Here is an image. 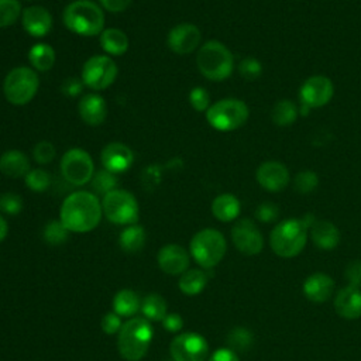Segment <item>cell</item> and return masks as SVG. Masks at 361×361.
Segmentation results:
<instances>
[{"instance_id":"1","label":"cell","mask_w":361,"mask_h":361,"mask_svg":"<svg viewBox=\"0 0 361 361\" xmlns=\"http://www.w3.org/2000/svg\"><path fill=\"white\" fill-rule=\"evenodd\" d=\"M103 210L99 197L87 190L68 195L59 209V220L71 233H89L102 220Z\"/></svg>"},{"instance_id":"2","label":"cell","mask_w":361,"mask_h":361,"mask_svg":"<svg viewBox=\"0 0 361 361\" xmlns=\"http://www.w3.org/2000/svg\"><path fill=\"white\" fill-rule=\"evenodd\" d=\"M65 27L82 37L100 35L104 30V11L92 0H73L62 11Z\"/></svg>"},{"instance_id":"3","label":"cell","mask_w":361,"mask_h":361,"mask_svg":"<svg viewBox=\"0 0 361 361\" xmlns=\"http://www.w3.org/2000/svg\"><path fill=\"white\" fill-rule=\"evenodd\" d=\"M117 348L120 355L127 361H140L145 357L152 337L154 329L144 317H131L117 333Z\"/></svg>"},{"instance_id":"4","label":"cell","mask_w":361,"mask_h":361,"mask_svg":"<svg viewBox=\"0 0 361 361\" xmlns=\"http://www.w3.org/2000/svg\"><path fill=\"white\" fill-rule=\"evenodd\" d=\"M196 66L206 79L220 82L231 76L234 71V56L223 42L209 39L200 45L197 51Z\"/></svg>"},{"instance_id":"5","label":"cell","mask_w":361,"mask_h":361,"mask_svg":"<svg viewBox=\"0 0 361 361\" xmlns=\"http://www.w3.org/2000/svg\"><path fill=\"white\" fill-rule=\"evenodd\" d=\"M307 231L302 219H286L278 223L269 235L272 251L282 258L296 257L306 245Z\"/></svg>"},{"instance_id":"6","label":"cell","mask_w":361,"mask_h":361,"mask_svg":"<svg viewBox=\"0 0 361 361\" xmlns=\"http://www.w3.org/2000/svg\"><path fill=\"white\" fill-rule=\"evenodd\" d=\"M226 250V238L216 228H203L197 231L189 244L192 258L204 269L216 267L223 259Z\"/></svg>"},{"instance_id":"7","label":"cell","mask_w":361,"mask_h":361,"mask_svg":"<svg viewBox=\"0 0 361 361\" xmlns=\"http://www.w3.org/2000/svg\"><path fill=\"white\" fill-rule=\"evenodd\" d=\"M39 89L38 73L28 66L13 68L3 80V93L14 106L30 103Z\"/></svg>"},{"instance_id":"8","label":"cell","mask_w":361,"mask_h":361,"mask_svg":"<svg viewBox=\"0 0 361 361\" xmlns=\"http://www.w3.org/2000/svg\"><path fill=\"white\" fill-rule=\"evenodd\" d=\"M250 116L248 106L240 99H221L206 111L207 123L217 131L227 133L243 127Z\"/></svg>"},{"instance_id":"9","label":"cell","mask_w":361,"mask_h":361,"mask_svg":"<svg viewBox=\"0 0 361 361\" xmlns=\"http://www.w3.org/2000/svg\"><path fill=\"white\" fill-rule=\"evenodd\" d=\"M102 210L106 219L117 226L135 224L140 217V206L135 196L120 188L103 196Z\"/></svg>"},{"instance_id":"10","label":"cell","mask_w":361,"mask_h":361,"mask_svg":"<svg viewBox=\"0 0 361 361\" xmlns=\"http://www.w3.org/2000/svg\"><path fill=\"white\" fill-rule=\"evenodd\" d=\"M118 68L109 55H93L82 66L80 79L92 90H104L117 79Z\"/></svg>"},{"instance_id":"11","label":"cell","mask_w":361,"mask_h":361,"mask_svg":"<svg viewBox=\"0 0 361 361\" xmlns=\"http://www.w3.org/2000/svg\"><path fill=\"white\" fill-rule=\"evenodd\" d=\"M61 173L73 186H83L90 182L94 173V164L90 154L82 148H69L61 158Z\"/></svg>"},{"instance_id":"12","label":"cell","mask_w":361,"mask_h":361,"mask_svg":"<svg viewBox=\"0 0 361 361\" xmlns=\"http://www.w3.org/2000/svg\"><path fill=\"white\" fill-rule=\"evenodd\" d=\"M172 361H206L209 343L202 334L188 331L178 334L169 345Z\"/></svg>"},{"instance_id":"13","label":"cell","mask_w":361,"mask_h":361,"mask_svg":"<svg viewBox=\"0 0 361 361\" xmlns=\"http://www.w3.org/2000/svg\"><path fill=\"white\" fill-rule=\"evenodd\" d=\"M334 94V86L333 82L323 75H314L307 78L299 90V97L302 102V106H306L309 109L322 107L327 104Z\"/></svg>"},{"instance_id":"14","label":"cell","mask_w":361,"mask_h":361,"mask_svg":"<svg viewBox=\"0 0 361 361\" xmlns=\"http://www.w3.org/2000/svg\"><path fill=\"white\" fill-rule=\"evenodd\" d=\"M231 240L235 248L245 255L259 254L264 247L262 234L257 224L250 219H241L233 226Z\"/></svg>"},{"instance_id":"15","label":"cell","mask_w":361,"mask_h":361,"mask_svg":"<svg viewBox=\"0 0 361 361\" xmlns=\"http://www.w3.org/2000/svg\"><path fill=\"white\" fill-rule=\"evenodd\" d=\"M202 41V32L197 28V25L192 23H180L171 28L168 32V47L172 52L179 55H186L200 45Z\"/></svg>"},{"instance_id":"16","label":"cell","mask_w":361,"mask_h":361,"mask_svg":"<svg viewBox=\"0 0 361 361\" xmlns=\"http://www.w3.org/2000/svg\"><path fill=\"white\" fill-rule=\"evenodd\" d=\"M258 185L268 192H279L290 182L288 168L279 161H265L255 171Z\"/></svg>"},{"instance_id":"17","label":"cell","mask_w":361,"mask_h":361,"mask_svg":"<svg viewBox=\"0 0 361 361\" xmlns=\"http://www.w3.org/2000/svg\"><path fill=\"white\" fill-rule=\"evenodd\" d=\"M100 162L104 169L118 175L126 172L133 165L134 154L128 145L113 141L103 147L100 152Z\"/></svg>"},{"instance_id":"18","label":"cell","mask_w":361,"mask_h":361,"mask_svg":"<svg viewBox=\"0 0 361 361\" xmlns=\"http://www.w3.org/2000/svg\"><path fill=\"white\" fill-rule=\"evenodd\" d=\"M21 24L27 34L34 38H42L52 30V16L42 6H28L23 8Z\"/></svg>"},{"instance_id":"19","label":"cell","mask_w":361,"mask_h":361,"mask_svg":"<svg viewBox=\"0 0 361 361\" xmlns=\"http://www.w3.org/2000/svg\"><path fill=\"white\" fill-rule=\"evenodd\" d=\"M158 265L168 275H182L189 267V254L179 244H166L158 251Z\"/></svg>"},{"instance_id":"20","label":"cell","mask_w":361,"mask_h":361,"mask_svg":"<svg viewBox=\"0 0 361 361\" xmlns=\"http://www.w3.org/2000/svg\"><path fill=\"white\" fill-rule=\"evenodd\" d=\"M334 309L338 316L354 320L361 316V290L357 286L347 285L336 293Z\"/></svg>"},{"instance_id":"21","label":"cell","mask_w":361,"mask_h":361,"mask_svg":"<svg viewBox=\"0 0 361 361\" xmlns=\"http://www.w3.org/2000/svg\"><path fill=\"white\" fill-rule=\"evenodd\" d=\"M80 118L89 126H99L106 120L107 103L103 96L97 93L83 94L78 103Z\"/></svg>"},{"instance_id":"22","label":"cell","mask_w":361,"mask_h":361,"mask_svg":"<svg viewBox=\"0 0 361 361\" xmlns=\"http://www.w3.org/2000/svg\"><path fill=\"white\" fill-rule=\"evenodd\" d=\"M334 292V281L331 276L316 272L306 278L303 282V293L305 296L314 303L326 302L331 293Z\"/></svg>"},{"instance_id":"23","label":"cell","mask_w":361,"mask_h":361,"mask_svg":"<svg viewBox=\"0 0 361 361\" xmlns=\"http://www.w3.org/2000/svg\"><path fill=\"white\" fill-rule=\"evenodd\" d=\"M30 169V159L20 149H8L0 155V172L7 178H24Z\"/></svg>"},{"instance_id":"24","label":"cell","mask_w":361,"mask_h":361,"mask_svg":"<svg viewBox=\"0 0 361 361\" xmlns=\"http://www.w3.org/2000/svg\"><path fill=\"white\" fill-rule=\"evenodd\" d=\"M310 238L320 250H333L340 243L338 228L329 220H316L310 228Z\"/></svg>"},{"instance_id":"25","label":"cell","mask_w":361,"mask_h":361,"mask_svg":"<svg viewBox=\"0 0 361 361\" xmlns=\"http://www.w3.org/2000/svg\"><path fill=\"white\" fill-rule=\"evenodd\" d=\"M99 42L102 49L111 56L124 55L130 47L127 34L116 27L104 28L99 35Z\"/></svg>"},{"instance_id":"26","label":"cell","mask_w":361,"mask_h":361,"mask_svg":"<svg viewBox=\"0 0 361 361\" xmlns=\"http://www.w3.org/2000/svg\"><path fill=\"white\" fill-rule=\"evenodd\" d=\"M241 203L233 193H221L212 202V213L220 221H233L238 217Z\"/></svg>"},{"instance_id":"27","label":"cell","mask_w":361,"mask_h":361,"mask_svg":"<svg viewBox=\"0 0 361 361\" xmlns=\"http://www.w3.org/2000/svg\"><path fill=\"white\" fill-rule=\"evenodd\" d=\"M141 310V299L131 289H121L113 298V312L120 317H133Z\"/></svg>"},{"instance_id":"28","label":"cell","mask_w":361,"mask_h":361,"mask_svg":"<svg viewBox=\"0 0 361 361\" xmlns=\"http://www.w3.org/2000/svg\"><path fill=\"white\" fill-rule=\"evenodd\" d=\"M27 56L35 72H48L55 63V51L47 42L34 44Z\"/></svg>"},{"instance_id":"29","label":"cell","mask_w":361,"mask_h":361,"mask_svg":"<svg viewBox=\"0 0 361 361\" xmlns=\"http://www.w3.org/2000/svg\"><path fill=\"white\" fill-rule=\"evenodd\" d=\"M147 240V234L142 226L140 224H130L123 228L118 235V244L123 251L126 252H137L140 251Z\"/></svg>"},{"instance_id":"30","label":"cell","mask_w":361,"mask_h":361,"mask_svg":"<svg viewBox=\"0 0 361 361\" xmlns=\"http://www.w3.org/2000/svg\"><path fill=\"white\" fill-rule=\"evenodd\" d=\"M207 282L209 276L203 269H189L180 275L178 285L183 295L195 296L206 288Z\"/></svg>"},{"instance_id":"31","label":"cell","mask_w":361,"mask_h":361,"mask_svg":"<svg viewBox=\"0 0 361 361\" xmlns=\"http://www.w3.org/2000/svg\"><path fill=\"white\" fill-rule=\"evenodd\" d=\"M141 313L148 322H162L166 313V302L158 293H149L141 300Z\"/></svg>"},{"instance_id":"32","label":"cell","mask_w":361,"mask_h":361,"mask_svg":"<svg viewBox=\"0 0 361 361\" xmlns=\"http://www.w3.org/2000/svg\"><path fill=\"white\" fill-rule=\"evenodd\" d=\"M298 116H299V109L292 100H288V99H282L276 102L271 111V120L279 127H286L293 124Z\"/></svg>"},{"instance_id":"33","label":"cell","mask_w":361,"mask_h":361,"mask_svg":"<svg viewBox=\"0 0 361 361\" xmlns=\"http://www.w3.org/2000/svg\"><path fill=\"white\" fill-rule=\"evenodd\" d=\"M90 185H92V189L97 193V195H107L109 192L117 189V185H118V178L116 173L107 171V169H100L97 172L93 173L92 179H90Z\"/></svg>"},{"instance_id":"34","label":"cell","mask_w":361,"mask_h":361,"mask_svg":"<svg viewBox=\"0 0 361 361\" xmlns=\"http://www.w3.org/2000/svg\"><path fill=\"white\" fill-rule=\"evenodd\" d=\"M69 233L71 231L62 224V221L59 219L51 220L45 224V227L42 230V238L49 245H61L68 240Z\"/></svg>"},{"instance_id":"35","label":"cell","mask_w":361,"mask_h":361,"mask_svg":"<svg viewBox=\"0 0 361 361\" xmlns=\"http://www.w3.org/2000/svg\"><path fill=\"white\" fill-rule=\"evenodd\" d=\"M254 341V336L252 333L245 329V327H234L233 330L228 331L227 334V345L228 348H231L233 351H247Z\"/></svg>"},{"instance_id":"36","label":"cell","mask_w":361,"mask_h":361,"mask_svg":"<svg viewBox=\"0 0 361 361\" xmlns=\"http://www.w3.org/2000/svg\"><path fill=\"white\" fill-rule=\"evenodd\" d=\"M23 13L20 0H0V28L13 25Z\"/></svg>"},{"instance_id":"37","label":"cell","mask_w":361,"mask_h":361,"mask_svg":"<svg viewBox=\"0 0 361 361\" xmlns=\"http://www.w3.org/2000/svg\"><path fill=\"white\" fill-rule=\"evenodd\" d=\"M24 182L25 186L32 192H45L51 186V175L42 168L30 169V172L24 176Z\"/></svg>"},{"instance_id":"38","label":"cell","mask_w":361,"mask_h":361,"mask_svg":"<svg viewBox=\"0 0 361 361\" xmlns=\"http://www.w3.org/2000/svg\"><path fill=\"white\" fill-rule=\"evenodd\" d=\"M317 185H319V176L314 171H310V169L300 171L293 178V188L296 192L302 195L313 192L317 188Z\"/></svg>"},{"instance_id":"39","label":"cell","mask_w":361,"mask_h":361,"mask_svg":"<svg viewBox=\"0 0 361 361\" xmlns=\"http://www.w3.org/2000/svg\"><path fill=\"white\" fill-rule=\"evenodd\" d=\"M237 69L241 78H244L245 80H255L262 73V63L254 56H247L240 61Z\"/></svg>"},{"instance_id":"40","label":"cell","mask_w":361,"mask_h":361,"mask_svg":"<svg viewBox=\"0 0 361 361\" xmlns=\"http://www.w3.org/2000/svg\"><path fill=\"white\" fill-rule=\"evenodd\" d=\"M23 207H24V203L20 195L13 192H6L0 196V212L8 216H16L21 213Z\"/></svg>"},{"instance_id":"41","label":"cell","mask_w":361,"mask_h":361,"mask_svg":"<svg viewBox=\"0 0 361 361\" xmlns=\"http://www.w3.org/2000/svg\"><path fill=\"white\" fill-rule=\"evenodd\" d=\"M56 155V149L54 147L52 142L47 141V140H42V141H38L35 145H34V149H32V157L35 159L37 164H41V165H45V164H49Z\"/></svg>"},{"instance_id":"42","label":"cell","mask_w":361,"mask_h":361,"mask_svg":"<svg viewBox=\"0 0 361 361\" xmlns=\"http://www.w3.org/2000/svg\"><path fill=\"white\" fill-rule=\"evenodd\" d=\"M189 103L196 111H207L210 107V94L204 87L196 86L189 92Z\"/></svg>"},{"instance_id":"43","label":"cell","mask_w":361,"mask_h":361,"mask_svg":"<svg viewBox=\"0 0 361 361\" xmlns=\"http://www.w3.org/2000/svg\"><path fill=\"white\" fill-rule=\"evenodd\" d=\"M279 216V209L272 202H264L255 209V217L262 223H271Z\"/></svg>"},{"instance_id":"44","label":"cell","mask_w":361,"mask_h":361,"mask_svg":"<svg viewBox=\"0 0 361 361\" xmlns=\"http://www.w3.org/2000/svg\"><path fill=\"white\" fill-rule=\"evenodd\" d=\"M100 326H102V330L109 334V336H113L116 333L120 331L123 323H121V317L114 313V312H109L106 313L103 317H102V322H100Z\"/></svg>"},{"instance_id":"45","label":"cell","mask_w":361,"mask_h":361,"mask_svg":"<svg viewBox=\"0 0 361 361\" xmlns=\"http://www.w3.org/2000/svg\"><path fill=\"white\" fill-rule=\"evenodd\" d=\"M344 276H345L348 285L358 288V286L361 285V261H360V259L351 261V262L345 267Z\"/></svg>"},{"instance_id":"46","label":"cell","mask_w":361,"mask_h":361,"mask_svg":"<svg viewBox=\"0 0 361 361\" xmlns=\"http://www.w3.org/2000/svg\"><path fill=\"white\" fill-rule=\"evenodd\" d=\"M83 82L82 79H76V78H68L62 86H61V90L68 96V97H76L82 93L83 90Z\"/></svg>"},{"instance_id":"47","label":"cell","mask_w":361,"mask_h":361,"mask_svg":"<svg viewBox=\"0 0 361 361\" xmlns=\"http://www.w3.org/2000/svg\"><path fill=\"white\" fill-rule=\"evenodd\" d=\"M162 326L169 333H178L183 327V319L179 313H168L162 320Z\"/></svg>"},{"instance_id":"48","label":"cell","mask_w":361,"mask_h":361,"mask_svg":"<svg viewBox=\"0 0 361 361\" xmlns=\"http://www.w3.org/2000/svg\"><path fill=\"white\" fill-rule=\"evenodd\" d=\"M209 361H240V360L235 351H233L228 347H223V348H217L209 357Z\"/></svg>"},{"instance_id":"49","label":"cell","mask_w":361,"mask_h":361,"mask_svg":"<svg viewBox=\"0 0 361 361\" xmlns=\"http://www.w3.org/2000/svg\"><path fill=\"white\" fill-rule=\"evenodd\" d=\"M99 3L104 10L110 13H120L128 8V6L131 4V0H99Z\"/></svg>"},{"instance_id":"50","label":"cell","mask_w":361,"mask_h":361,"mask_svg":"<svg viewBox=\"0 0 361 361\" xmlns=\"http://www.w3.org/2000/svg\"><path fill=\"white\" fill-rule=\"evenodd\" d=\"M7 234H8V224L6 219L0 214V243L7 237Z\"/></svg>"},{"instance_id":"51","label":"cell","mask_w":361,"mask_h":361,"mask_svg":"<svg viewBox=\"0 0 361 361\" xmlns=\"http://www.w3.org/2000/svg\"><path fill=\"white\" fill-rule=\"evenodd\" d=\"M31 1H32V0H31Z\"/></svg>"}]
</instances>
